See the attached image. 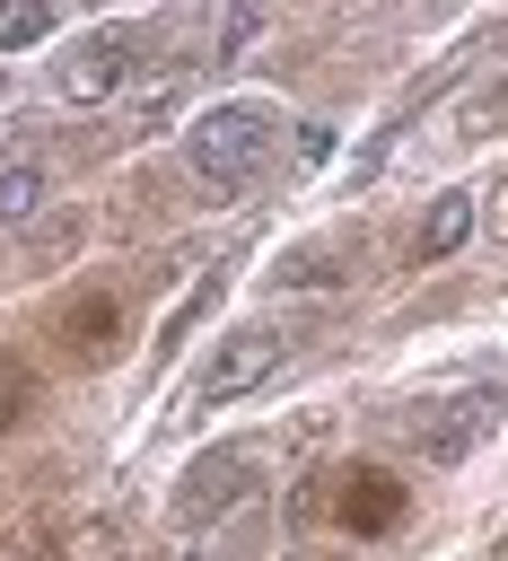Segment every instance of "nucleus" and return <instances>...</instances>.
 Wrapping results in <instances>:
<instances>
[{"label":"nucleus","instance_id":"5","mask_svg":"<svg viewBox=\"0 0 508 561\" xmlns=\"http://www.w3.org/2000/svg\"><path fill=\"white\" fill-rule=\"evenodd\" d=\"M394 517H403V482H394V473H368V465H359V473L342 482V526H350V535H385Z\"/></svg>","mask_w":508,"mask_h":561},{"label":"nucleus","instance_id":"15","mask_svg":"<svg viewBox=\"0 0 508 561\" xmlns=\"http://www.w3.org/2000/svg\"><path fill=\"white\" fill-rule=\"evenodd\" d=\"M499 561H508V543H499Z\"/></svg>","mask_w":508,"mask_h":561},{"label":"nucleus","instance_id":"12","mask_svg":"<svg viewBox=\"0 0 508 561\" xmlns=\"http://www.w3.org/2000/svg\"><path fill=\"white\" fill-rule=\"evenodd\" d=\"M333 158V123H298V175Z\"/></svg>","mask_w":508,"mask_h":561},{"label":"nucleus","instance_id":"7","mask_svg":"<svg viewBox=\"0 0 508 561\" xmlns=\"http://www.w3.org/2000/svg\"><path fill=\"white\" fill-rule=\"evenodd\" d=\"M44 193H53L44 167H0V228H26L44 210Z\"/></svg>","mask_w":508,"mask_h":561},{"label":"nucleus","instance_id":"3","mask_svg":"<svg viewBox=\"0 0 508 561\" xmlns=\"http://www.w3.org/2000/svg\"><path fill=\"white\" fill-rule=\"evenodd\" d=\"M280 351H289V333H280V324H245V333H228V342H219V359H210V368H201V386H193V412H219V403L254 394V386L280 368Z\"/></svg>","mask_w":508,"mask_h":561},{"label":"nucleus","instance_id":"9","mask_svg":"<svg viewBox=\"0 0 508 561\" xmlns=\"http://www.w3.org/2000/svg\"><path fill=\"white\" fill-rule=\"evenodd\" d=\"M53 35V0H0V53H26Z\"/></svg>","mask_w":508,"mask_h":561},{"label":"nucleus","instance_id":"4","mask_svg":"<svg viewBox=\"0 0 508 561\" xmlns=\"http://www.w3.org/2000/svg\"><path fill=\"white\" fill-rule=\"evenodd\" d=\"M490 430H499V394H490V386H473V394H455V403H438V412H420V421H412L420 456H438V465L473 456Z\"/></svg>","mask_w":508,"mask_h":561},{"label":"nucleus","instance_id":"6","mask_svg":"<svg viewBox=\"0 0 508 561\" xmlns=\"http://www.w3.org/2000/svg\"><path fill=\"white\" fill-rule=\"evenodd\" d=\"M464 228H473V193H464V184H447V193L429 202L420 237H412V263H438V254H455V245H464Z\"/></svg>","mask_w":508,"mask_h":561},{"label":"nucleus","instance_id":"8","mask_svg":"<svg viewBox=\"0 0 508 561\" xmlns=\"http://www.w3.org/2000/svg\"><path fill=\"white\" fill-rule=\"evenodd\" d=\"M280 289H342V254H333V245H298V254H280Z\"/></svg>","mask_w":508,"mask_h":561},{"label":"nucleus","instance_id":"11","mask_svg":"<svg viewBox=\"0 0 508 561\" xmlns=\"http://www.w3.org/2000/svg\"><path fill=\"white\" fill-rule=\"evenodd\" d=\"M490 123H508V79H490V88H482V96L455 114V131H464V140H482Z\"/></svg>","mask_w":508,"mask_h":561},{"label":"nucleus","instance_id":"1","mask_svg":"<svg viewBox=\"0 0 508 561\" xmlns=\"http://www.w3.org/2000/svg\"><path fill=\"white\" fill-rule=\"evenodd\" d=\"M272 140H280V105H263V96H228V105L193 114V131H184V167H193L201 184H254L263 158H272Z\"/></svg>","mask_w":508,"mask_h":561},{"label":"nucleus","instance_id":"10","mask_svg":"<svg viewBox=\"0 0 508 561\" xmlns=\"http://www.w3.org/2000/svg\"><path fill=\"white\" fill-rule=\"evenodd\" d=\"M219 280H228V272H210V280H201V289H193V298H184V307H175V316L158 324V359H166V351H175V342H184V333H193V324L210 316V298H219Z\"/></svg>","mask_w":508,"mask_h":561},{"label":"nucleus","instance_id":"2","mask_svg":"<svg viewBox=\"0 0 508 561\" xmlns=\"http://www.w3.org/2000/svg\"><path fill=\"white\" fill-rule=\"evenodd\" d=\"M131 26H96V35H79L70 53H61V70H53V88H61V105H114L123 96V79H131Z\"/></svg>","mask_w":508,"mask_h":561},{"label":"nucleus","instance_id":"14","mask_svg":"<svg viewBox=\"0 0 508 561\" xmlns=\"http://www.w3.org/2000/svg\"><path fill=\"white\" fill-rule=\"evenodd\" d=\"M0 96H9V70H0Z\"/></svg>","mask_w":508,"mask_h":561},{"label":"nucleus","instance_id":"13","mask_svg":"<svg viewBox=\"0 0 508 561\" xmlns=\"http://www.w3.org/2000/svg\"><path fill=\"white\" fill-rule=\"evenodd\" d=\"M245 44H254V18H228V26H219V61H236Z\"/></svg>","mask_w":508,"mask_h":561}]
</instances>
